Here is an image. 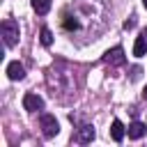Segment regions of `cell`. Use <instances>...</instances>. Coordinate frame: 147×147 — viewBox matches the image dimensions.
Here are the masks:
<instances>
[{
	"label": "cell",
	"instance_id": "obj_1",
	"mask_svg": "<svg viewBox=\"0 0 147 147\" xmlns=\"http://www.w3.org/2000/svg\"><path fill=\"white\" fill-rule=\"evenodd\" d=\"M0 30H2V39H5V46H7V48H11V46L18 44V37H21L18 21H14V18H5Z\"/></svg>",
	"mask_w": 147,
	"mask_h": 147
},
{
	"label": "cell",
	"instance_id": "obj_2",
	"mask_svg": "<svg viewBox=\"0 0 147 147\" xmlns=\"http://www.w3.org/2000/svg\"><path fill=\"white\" fill-rule=\"evenodd\" d=\"M39 126H41V133H44V138H55V136L60 133V124H57L55 115H48V113H44V115L39 117Z\"/></svg>",
	"mask_w": 147,
	"mask_h": 147
},
{
	"label": "cell",
	"instance_id": "obj_6",
	"mask_svg": "<svg viewBox=\"0 0 147 147\" xmlns=\"http://www.w3.org/2000/svg\"><path fill=\"white\" fill-rule=\"evenodd\" d=\"M7 76H9V80H23L25 78V67L18 60H14V62L7 64Z\"/></svg>",
	"mask_w": 147,
	"mask_h": 147
},
{
	"label": "cell",
	"instance_id": "obj_5",
	"mask_svg": "<svg viewBox=\"0 0 147 147\" xmlns=\"http://www.w3.org/2000/svg\"><path fill=\"white\" fill-rule=\"evenodd\" d=\"M94 136H96L94 126H92V124H83V126L76 131V142L87 145V142H92V140H94Z\"/></svg>",
	"mask_w": 147,
	"mask_h": 147
},
{
	"label": "cell",
	"instance_id": "obj_9",
	"mask_svg": "<svg viewBox=\"0 0 147 147\" xmlns=\"http://www.w3.org/2000/svg\"><path fill=\"white\" fill-rule=\"evenodd\" d=\"M145 53H147V37H145V32H142V37H138L136 44H133V55H136V57H142Z\"/></svg>",
	"mask_w": 147,
	"mask_h": 147
},
{
	"label": "cell",
	"instance_id": "obj_4",
	"mask_svg": "<svg viewBox=\"0 0 147 147\" xmlns=\"http://www.w3.org/2000/svg\"><path fill=\"white\" fill-rule=\"evenodd\" d=\"M23 108H25L28 113H37V110L44 108V99H41L39 94H34V92H28V94L23 96Z\"/></svg>",
	"mask_w": 147,
	"mask_h": 147
},
{
	"label": "cell",
	"instance_id": "obj_11",
	"mask_svg": "<svg viewBox=\"0 0 147 147\" xmlns=\"http://www.w3.org/2000/svg\"><path fill=\"white\" fill-rule=\"evenodd\" d=\"M39 39H41V44H44V46H51V44H53V32L44 25V28H41V32H39Z\"/></svg>",
	"mask_w": 147,
	"mask_h": 147
},
{
	"label": "cell",
	"instance_id": "obj_13",
	"mask_svg": "<svg viewBox=\"0 0 147 147\" xmlns=\"http://www.w3.org/2000/svg\"><path fill=\"white\" fill-rule=\"evenodd\" d=\"M142 96H145V99H147V87H145V92H142Z\"/></svg>",
	"mask_w": 147,
	"mask_h": 147
},
{
	"label": "cell",
	"instance_id": "obj_3",
	"mask_svg": "<svg viewBox=\"0 0 147 147\" xmlns=\"http://www.w3.org/2000/svg\"><path fill=\"white\" fill-rule=\"evenodd\" d=\"M103 62H106V64H110V67H119V64H124V62H126L124 48H122V46H115V48L106 51V55H103Z\"/></svg>",
	"mask_w": 147,
	"mask_h": 147
},
{
	"label": "cell",
	"instance_id": "obj_12",
	"mask_svg": "<svg viewBox=\"0 0 147 147\" xmlns=\"http://www.w3.org/2000/svg\"><path fill=\"white\" fill-rule=\"evenodd\" d=\"M133 25H136V21H133V18H129V21H124V30H131Z\"/></svg>",
	"mask_w": 147,
	"mask_h": 147
},
{
	"label": "cell",
	"instance_id": "obj_8",
	"mask_svg": "<svg viewBox=\"0 0 147 147\" xmlns=\"http://www.w3.org/2000/svg\"><path fill=\"white\" fill-rule=\"evenodd\" d=\"M124 133H126L124 124H122L119 119H115V122L110 124V136H113V140H115V142H122V140H124Z\"/></svg>",
	"mask_w": 147,
	"mask_h": 147
},
{
	"label": "cell",
	"instance_id": "obj_14",
	"mask_svg": "<svg viewBox=\"0 0 147 147\" xmlns=\"http://www.w3.org/2000/svg\"><path fill=\"white\" fill-rule=\"evenodd\" d=\"M142 5H145V7H147V0H142Z\"/></svg>",
	"mask_w": 147,
	"mask_h": 147
},
{
	"label": "cell",
	"instance_id": "obj_10",
	"mask_svg": "<svg viewBox=\"0 0 147 147\" xmlns=\"http://www.w3.org/2000/svg\"><path fill=\"white\" fill-rule=\"evenodd\" d=\"M32 9H34L39 16H44V14L51 11V0H32Z\"/></svg>",
	"mask_w": 147,
	"mask_h": 147
},
{
	"label": "cell",
	"instance_id": "obj_7",
	"mask_svg": "<svg viewBox=\"0 0 147 147\" xmlns=\"http://www.w3.org/2000/svg\"><path fill=\"white\" fill-rule=\"evenodd\" d=\"M126 133H129L131 140H138V138H142V136L147 133V126H145L142 122H131L129 129H126Z\"/></svg>",
	"mask_w": 147,
	"mask_h": 147
}]
</instances>
